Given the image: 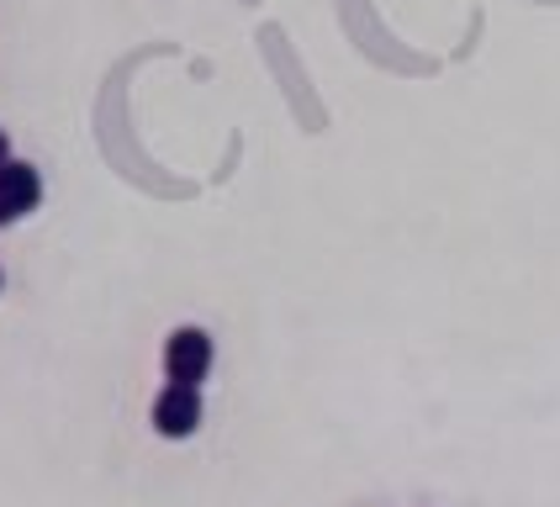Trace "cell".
<instances>
[{"label":"cell","mask_w":560,"mask_h":507,"mask_svg":"<svg viewBox=\"0 0 560 507\" xmlns=\"http://www.w3.org/2000/svg\"><path fill=\"white\" fill-rule=\"evenodd\" d=\"M212 359H218V349H212L207 328H175L164 339V376L175 386H201L212 376Z\"/></svg>","instance_id":"6da1fadb"},{"label":"cell","mask_w":560,"mask_h":507,"mask_svg":"<svg viewBox=\"0 0 560 507\" xmlns=\"http://www.w3.org/2000/svg\"><path fill=\"white\" fill-rule=\"evenodd\" d=\"M201 428V386H164L154 397V434L164 439H190Z\"/></svg>","instance_id":"7a4b0ae2"},{"label":"cell","mask_w":560,"mask_h":507,"mask_svg":"<svg viewBox=\"0 0 560 507\" xmlns=\"http://www.w3.org/2000/svg\"><path fill=\"white\" fill-rule=\"evenodd\" d=\"M37 201H43L37 169H32V164H16V158H5V164H0V227L16 222V217H27Z\"/></svg>","instance_id":"3957f363"},{"label":"cell","mask_w":560,"mask_h":507,"mask_svg":"<svg viewBox=\"0 0 560 507\" xmlns=\"http://www.w3.org/2000/svg\"><path fill=\"white\" fill-rule=\"evenodd\" d=\"M5 158H11V138L0 132V164H5Z\"/></svg>","instance_id":"277c9868"}]
</instances>
